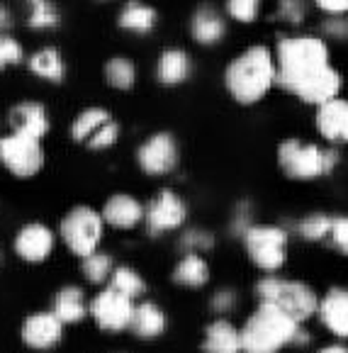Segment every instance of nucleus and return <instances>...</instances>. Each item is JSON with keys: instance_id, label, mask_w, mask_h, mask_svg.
Listing matches in <instances>:
<instances>
[{"instance_id": "19", "label": "nucleus", "mask_w": 348, "mask_h": 353, "mask_svg": "<svg viewBox=\"0 0 348 353\" xmlns=\"http://www.w3.org/2000/svg\"><path fill=\"white\" fill-rule=\"evenodd\" d=\"M338 90H341V73H338L334 66H329V68H324L319 76H314L309 83L302 85L297 98L307 105H317V108H322L324 103L338 98Z\"/></svg>"}, {"instance_id": "16", "label": "nucleus", "mask_w": 348, "mask_h": 353, "mask_svg": "<svg viewBox=\"0 0 348 353\" xmlns=\"http://www.w3.org/2000/svg\"><path fill=\"white\" fill-rule=\"evenodd\" d=\"M146 217V210L141 208V203L127 192H117L112 198H108L103 208V219L110 227L117 229H132Z\"/></svg>"}, {"instance_id": "35", "label": "nucleus", "mask_w": 348, "mask_h": 353, "mask_svg": "<svg viewBox=\"0 0 348 353\" xmlns=\"http://www.w3.org/2000/svg\"><path fill=\"white\" fill-rule=\"evenodd\" d=\"M329 239H331V244L336 246L341 254L348 256V214H336V217H334Z\"/></svg>"}, {"instance_id": "11", "label": "nucleus", "mask_w": 348, "mask_h": 353, "mask_svg": "<svg viewBox=\"0 0 348 353\" xmlns=\"http://www.w3.org/2000/svg\"><path fill=\"white\" fill-rule=\"evenodd\" d=\"M187 217V208L181 195L173 190H158L146 208V227L151 234H163L178 229Z\"/></svg>"}, {"instance_id": "36", "label": "nucleus", "mask_w": 348, "mask_h": 353, "mask_svg": "<svg viewBox=\"0 0 348 353\" xmlns=\"http://www.w3.org/2000/svg\"><path fill=\"white\" fill-rule=\"evenodd\" d=\"M117 137H120V127H117V122H108V125L103 127V130H98L93 137L88 139V146L90 149H108V146H112L114 141H117Z\"/></svg>"}, {"instance_id": "14", "label": "nucleus", "mask_w": 348, "mask_h": 353, "mask_svg": "<svg viewBox=\"0 0 348 353\" xmlns=\"http://www.w3.org/2000/svg\"><path fill=\"white\" fill-rule=\"evenodd\" d=\"M317 130L331 144H348V100L334 98L317 110Z\"/></svg>"}, {"instance_id": "12", "label": "nucleus", "mask_w": 348, "mask_h": 353, "mask_svg": "<svg viewBox=\"0 0 348 353\" xmlns=\"http://www.w3.org/2000/svg\"><path fill=\"white\" fill-rule=\"evenodd\" d=\"M63 336V322L54 312H37L30 314L22 324V341L34 351H44L61 341Z\"/></svg>"}, {"instance_id": "18", "label": "nucleus", "mask_w": 348, "mask_h": 353, "mask_svg": "<svg viewBox=\"0 0 348 353\" xmlns=\"http://www.w3.org/2000/svg\"><path fill=\"white\" fill-rule=\"evenodd\" d=\"M10 127L17 134H30L42 139L49 132V117L44 105L39 103H20L10 110Z\"/></svg>"}, {"instance_id": "2", "label": "nucleus", "mask_w": 348, "mask_h": 353, "mask_svg": "<svg viewBox=\"0 0 348 353\" xmlns=\"http://www.w3.org/2000/svg\"><path fill=\"white\" fill-rule=\"evenodd\" d=\"M278 83L276 57L265 47H251L224 71V85L241 105H256Z\"/></svg>"}, {"instance_id": "3", "label": "nucleus", "mask_w": 348, "mask_h": 353, "mask_svg": "<svg viewBox=\"0 0 348 353\" xmlns=\"http://www.w3.org/2000/svg\"><path fill=\"white\" fill-rule=\"evenodd\" d=\"M302 324L290 319L285 312L273 305L258 302L256 312L241 327L244 353H280L285 346L297 343Z\"/></svg>"}, {"instance_id": "1", "label": "nucleus", "mask_w": 348, "mask_h": 353, "mask_svg": "<svg viewBox=\"0 0 348 353\" xmlns=\"http://www.w3.org/2000/svg\"><path fill=\"white\" fill-rule=\"evenodd\" d=\"M278 85L290 93H300L305 83L329 68V47L319 37H283L276 49Z\"/></svg>"}, {"instance_id": "29", "label": "nucleus", "mask_w": 348, "mask_h": 353, "mask_svg": "<svg viewBox=\"0 0 348 353\" xmlns=\"http://www.w3.org/2000/svg\"><path fill=\"white\" fill-rule=\"evenodd\" d=\"M331 222H334L331 214L312 212V214H307V217L300 219V224H297V234H300L305 241H309V244H317V241H324L329 234H331Z\"/></svg>"}, {"instance_id": "28", "label": "nucleus", "mask_w": 348, "mask_h": 353, "mask_svg": "<svg viewBox=\"0 0 348 353\" xmlns=\"http://www.w3.org/2000/svg\"><path fill=\"white\" fill-rule=\"evenodd\" d=\"M110 288H112V290H117V292H122V295L130 297V300H134V297H141L146 292L144 278H141L134 268H127V265H117V268L112 270Z\"/></svg>"}, {"instance_id": "21", "label": "nucleus", "mask_w": 348, "mask_h": 353, "mask_svg": "<svg viewBox=\"0 0 348 353\" xmlns=\"http://www.w3.org/2000/svg\"><path fill=\"white\" fill-rule=\"evenodd\" d=\"M190 34L195 37L200 44H217V42H222L224 34H227V22L222 20V15H219L214 8L203 6L192 15Z\"/></svg>"}, {"instance_id": "27", "label": "nucleus", "mask_w": 348, "mask_h": 353, "mask_svg": "<svg viewBox=\"0 0 348 353\" xmlns=\"http://www.w3.org/2000/svg\"><path fill=\"white\" fill-rule=\"evenodd\" d=\"M108 122H112V114H110L108 110L88 108L76 117V122H73V127H71V134L76 141H85V144H88L90 137L98 130H103Z\"/></svg>"}, {"instance_id": "42", "label": "nucleus", "mask_w": 348, "mask_h": 353, "mask_svg": "<svg viewBox=\"0 0 348 353\" xmlns=\"http://www.w3.org/2000/svg\"><path fill=\"white\" fill-rule=\"evenodd\" d=\"M10 25H12V17H10V12H8V8H3V6H0V32H6Z\"/></svg>"}, {"instance_id": "24", "label": "nucleus", "mask_w": 348, "mask_h": 353, "mask_svg": "<svg viewBox=\"0 0 348 353\" xmlns=\"http://www.w3.org/2000/svg\"><path fill=\"white\" fill-rule=\"evenodd\" d=\"M173 281L185 288H203L209 281V265L200 254H185L173 268Z\"/></svg>"}, {"instance_id": "41", "label": "nucleus", "mask_w": 348, "mask_h": 353, "mask_svg": "<svg viewBox=\"0 0 348 353\" xmlns=\"http://www.w3.org/2000/svg\"><path fill=\"white\" fill-rule=\"evenodd\" d=\"M314 3H317L319 10L329 12L334 17H341L348 12V0H314Z\"/></svg>"}, {"instance_id": "43", "label": "nucleus", "mask_w": 348, "mask_h": 353, "mask_svg": "<svg viewBox=\"0 0 348 353\" xmlns=\"http://www.w3.org/2000/svg\"><path fill=\"white\" fill-rule=\"evenodd\" d=\"M317 353H348V346L343 343H329V346H322Z\"/></svg>"}, {"instance_id": "39", "label": "nucleus", "mask_w": 348, "mask_h": 353, "mask_svg": "<svg viewBox=\"0 0 348 353\" xmlns=\"http://www.w3.org/2000/svg\"><path fill=\"white\" fill-rule=\"evenodd\" d=\"M280 17H285L292 25H300L302 20V0H280Z\"/></svg>"}, {"instance_id": "31", "label": "nucleus", "mask_w": 348, "mask_h": 353, "mask_svg": "<svg viewBox=\"0 0 348 353\" xmlns=\"http://www.w3.org/2000/svg\"><path fill=\"white\" fill-rule=\"evenodd\" d=\"M105 78H108V83L112 88H120V90H127L134 85L136 81V68L130 59L125 57H114L105 63Z\"/></svg>"}, {"instance_id": "10", "label": "nucleus", "mask_w": 348, "mask_h": 353, "mask_svg": "<svg viewBox=\"0 0 348 353\" xmlns=\"http://www.w3.org/2000/svg\"><path fill=\"white\" fill-rule=\"evenodd\" d=\"M136 161H139L141 171L149 173V176L171 173L178 163V144L173 134H168V132L151 134L136 151Z\"/></svg>"}, {"instance_id": "30", "label": "nucleus", "mask_w": 348, "mask_h": 353, "mask_svg": "<svg viewBox=\"0 0 348 353\" xmlns=\"http://www.w3.org/2000/svg\"><path fill=\"white\" fill-rule=\"evenodd\" d=\"M27 6H30L27 25L32 30H52V27L61 25V15L52 0H27Z\"/></svg>"}, {"instance_id": "40", "label": "nucleus", "mask_w": 348, "mask_h": 353, "mask_svg": "<svg viewBox=\"0 0 348 353\" xmlns=\"http://www.w3.org/2000/svg\"><path fill=\"white\" fill-rule=\"evenodd\" d=\"M324 32L334 39H348V20L343 17H331V20L324 22Z\"/></svg>"}, {"instance_id": "7", "label": "nucleus", "mask_w": 348, "mask_h": 353, "mask_svg": "<svg viewBox=\"0 0 348 353\" xmlns=\"http://www.w3.org/2000/svg\"><path fill=\"white\" fill-rule=\"evenodd\" d=\"M103 214L95 212L93 208L79 205L61 219V239L71 249V254L85 259L93 251H98L100 241H103Z\"/></svg>"}, {"instance_id": "20", "label": "nucleus", "mask_w": 348, "mask_h": 353, "mask_svg": "<svg viewBox=\"0 0 348 353\" xmlns=\"http://www.w3.org/2000/svg\"><path fill=\"white\" fill-rule=\"evenodd\" d=\"M52 312L61 319L63 324H76L85 317L90 312V305L85 302V295L81 288L76 285H68L61 288V290L54 295L52 300Z\"/></svg>"}, {"instance_id": "6", "label": "nucleus", "mask_w": 348, "mask_h": 353, "mask_svg": "<svg viewBox=\"0 0 348 353\" xmlns=\"http://www.w3.org/2000/svg\"><path fill=\"white\" fill-rule=\"evenodd\" d=\"M241 239L246 244V254H249L251 263L263 273H276L285 265L290 236L283 227H278V224H251Z\"/></svg>"}, {"instance_id": "8", "label": "nucleus", "mask_w": 348, "mask_h": 353, "mask_svg": "<svg viewBox=\"0 0 348 353\" xmlns=\"http://www.w3.org/2000/svg\"><path fill=\"white\" fill-rule=\"evenodd\" d=\"M0 161L17 178L34 176L44 166L42 139L30 134H17V132L3 137L0 139Z\"/></svg>"}, {"instance_id": "26", "label": "nucleus", "mask_w": 348, "mask_h": 353, "mask_svg": "<svg viewBox=\"0 0 348 353\" xmlns=\"http://www.w3.org/2000/svg\"><path fill=\"white\" fill-rule=\"evenodd\" d=\"M30 68H32V73L47 78V81H54V83H61L63 73H66V63H63L61 52H57V49H52V47L37 52L34 57L30 59Z\"/></svg>"}, {"instance_id": "32", "label": "nucleus", "mask_w": 348, "mask_h": 353, "mask_svg": "<svg viewBox=\"0 0 348 353\" xmlns=\"http://www.w3.org/2000/svg\"><path fill=\"white\" fill-rule=\"evenodd\" d=\"M81 270H83V276L88 278L90 283H105L108 278H112L114 263H112V259H110V254H105V251H93V254L83 259Z\"/></svg>"}, {"instance_id": "17", "label": "nucleus", "mask_w": 348, "mask_h": 353, "mask_svg": "<svg viewBox=\"0 0 348 353\" xmlns=\"http://www.w3.org/2000/svg\"><path fill=\"white\" fill-rule=\"evenodd\" d=\"M205 353H244L241 346V329L229 319H214L205 329L203 339Z\"/></svg>"}, {"instance_id": "4", "label": "nucleus", "mask_w": 348, "mask_h": 353, "mask_svg": "<svg viewBox=\"0 0 348 353\" xmlns=\"http://www.w3.org/2000/svg\"><path fill=\"white\" fill-rule=\"evenodd\" d=\"M256 297L263 305H273L297 324H305L319 312V297L309 285L300 281H285V278L265 276L256 283Z\"/></svg>"}, {"instance_id": "25", "label": "nucleus", "mask_w": 348, "mask_h": 353, "mask_svg": "<svg viewBox=\"0 0 348 353\" xmlns=\"http://www.w3.org/2000/svg\"><path fill=\"white\" fill-rule=\"evenodd\" d=\"M120 27L122 30L136 32V34H146L156 27V10L151 6H144L141 0H130L120 12Z\"/></svg>"}, {"instance_id": "5", "label": "nucleus", "mask_w": 348, "mask_h": 353, "mask_svg": "<svg viewBox=\"0 0 348 353\" xmlns=\"http://www.w3.org/2000/svg\"><path fill=\"white\" fill-rule=\"evenodd\" d=\"M278 163L285 176L297 181H314V178L331 173L338 163V151H322L317 144H302L297 139H287L278 149Z\"/></svg>"}, {"instance_id": "13", "label": "nucleus", "mask_w": 348, "mask_h": 353, "mask_svg": "<svg viewBox=\"0 0 348 353\" xmlns=\"http://www.w3.org/2000/svg\"><path fill=\"white\" fill-rule=\"evenodd\" d=\"M54 249V234L49 227L34 222L27 224L17 232L15 236V251L20 259H25L27 263H42L49 259Z\"/></svg>"}, {"instance_id": "22", "label": "nucleus", "mask_w": 348, "mask_h": 353, "mask_svg": "<svg viewBox=\"0 0 348 353\" xmlns=\"http://www.w3.org/2000/svg\"><path fill=\"white\" fill-rule=\"evenodd\" d=\"M130 329L134 336L139 339H156L166 332V314L158 305L154 302H141L132 312Z\"/></svg>"}, {"instance_id": "33", "label": "nucleus", "mask_w": 348, "mask_h": 353, "mask_svg": "<svg viewBox=\"0 0 348 353\" xmlns=\"http://www.w3.org/2000/svg\"><path fill=\"white\" fill-rule=\"evenodd\" d=\"M260 10V0H227V12L239 22H254Z\"/></svg>"}, {"instance_id": "15", "label": "nucleus", "mask_w": 348, "mask_h": 353, "mask_svg": "<svg viewBox=\"0 0 348 353\" xmlns=\"http://www.w3.org/2000/svg\"><path fill=\"white\" fill-rule=\"evenodd\" d=\"M317 317L338 339H348V288H331L319 300Z\"/></svg>"}, {"instance_id": "9", "label": "nucleus", "mask_w": 348, "mask_h": 353, "mask_svg": "<svg viewBox=\"0 0 348 353\" xmlns=\"http://www.w3.org/2000/svg\"><path fill=\"white\" fill-rule=\"evenodd\" d=\"M132 312H134V305H132L130 297L112 290V288L98 292V295L90 300V314H93V319L98 322V327L105 329V332H122V329H130Z\"/></svg>"}, {"instance_id": "38", "label": "nucleus", "mask_w": 348, "mask_h": 353, "mask_svg": "<svg viewBox=\"0 0 348 353\" xmlns=\"http://www.w3.org/2000/svg\"><path fill=\"white\" fill-rule=\"evenodd\" d=\"M236 292L234 290H219L217 295H212V310L219 312V314H227L236 307Z\"/></svg>"}, {"instance_id": "37", "label": "nucleus", "mask_w": 348, "mask_h": 353, "mask_svg": "<svg viewBox=\"0 0 348 353\" xmlns=\"http://www.w3.org/2000/svg\"><path fill=\"white\" fill-rule=\"evenodd\" d=\"M183 246H187V254H198V249H209L212 246V236L205 232H200V229H192V232H187L185 236H183Z\"/></svg>"}, {"instance_id": "34", "label": "nucleus", "mask_w": 348, "mask_h": 353, "mask_svg": "<svg viewBox=\"0 0 348 353\" xmlns=\"http://www.w3.org/2000/svg\"><path fill=\"white\" fill-rule=\"evenodd\" d=\"M22 57H25V52H22L20 42H15L6 32H0V71L10 63H20Z\"/></svg>"}, {"instance_id": "23", "label": "nucleus", "mask_w": 348, "mask_h": 353, "mask_svg": "<svg viewBox=\"0 0 348 353\" xmlns=\"http://www.w3.org/2000/svg\"><path fill=\"white\" fill-rule=\"evenodd\" d=\"M192 71L190 57H187L183 49H166V52L158 57L156 66V78L163 85H178L183 83Z\"/></svg>"}]
</instances>
